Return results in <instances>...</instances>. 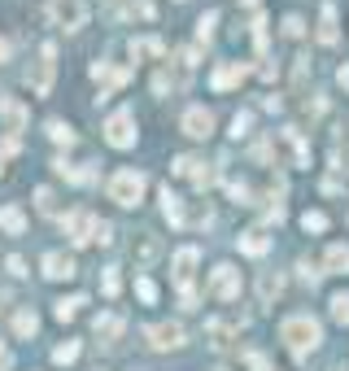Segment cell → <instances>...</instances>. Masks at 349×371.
<instances>
[{
  "mask_svg": "<svg viewBox=\"0 0 349 371\" xmlns=\"http://www.w3.org/2000/svg\"><path fill=\"white\" fill-rule=\"evenodd\" d=\"M280 341H284V350L292 358H310L319 350V341H323V328H319V319H310V314H288L280 324Z\"/></svg>",
  "mask_w": 349,
  "mask_h": 371,
  "instance_id": "cell-1",
  "label": "cell"
},
{
  "mask_svg": "<svg viewBox=\"0 0 349 371\" xmlns=\"http://www.w3.org/2000/svg\"><path fill=\"white\" fill-rule=\"evenodd\" d=\"M144 188H148V179L140 175V170H118V175H110V184H105L110 201L127 206V210H136V206L144 201Z\"/></svg>",
  "mask_w": 349,
  "mask_h": 371,
  "instance_id": "cell-2",
  "label": "cell"
},
{
  "mask_svg": "<svg viewBox=\"0 0 349 371\" xmlns=\"http://www.w3.org/2000/svg\"><path fill=\"white\" fill-rule=\"evenodd\" d=\"M196 266H201V249H196V245H184V249H174L170 271H174V284L184 288V306H188V310H196V293H192V276H196Z\"/></svg>",
  "mask_w": 349,
  "mask_h": 371,
  "instance_id": "cell-3",
  "label": "cell"
},
{
  "mask_svg": "<svg viewBox=\"0 0 349 371\" xmlns=\"http://www.w3.org/2000/svg\"><path fill=\"white\" fill-rule=\"evenodd\" d=\"M53 74H57V48L44 44L40 57H35V66H31V74H27L31 92H35V96H48V92H53Z\"/></svg>",
  "mask_w": 349,
  "mask_h": 371,
  "instance_id": "cell-4",
  "label": "cell"
},
{
  "mask_svg": "<svg viewBox=\"0 0 349 371\" xmlns=\"http://www.w3.org/2000/svg\"><path fill=\"white\" fill-rule=\"evenodd\" d=\"M271 144L288 158V166H306L310 162V144H306V136L297 131V127H280L276 136H271Z\"/></svg>",
  "mask_w": 349,
  "mask_h": 371,
  "instance_id": "cell-5",
  "label": "cell"
},
{
  "mask_svg": "<svg viewBox=\"0 0 349 371\" xmlns=\"http://www.w3.org/2000/svg\"><path fill=\"white\" fill-rule=\"evenodd\" d=\"M48 18L57 22V27H66V31H79L83 22H88V0H48V9H44Z\"/></svg>",
  "mask_w": 349,
  "mask_h": 371,
  "instance_id": "cell-6",
  "label": "cell"
},
{
  "mask_svg": "<svg viewBox=\"0 0 349 371\" xmlns=\"http://www.w3.org/2000/svg\"><path fill=\"white\" fill-rule=\"evenodd\" d=\"M210 297H218V302H236L240 297V271L232 262H218L210 271Z\"/></svg>",
  "mask_w": 349,
  "mask_h": 371,
  "instance_id": "cell-7",
  "label": "cell"
},
{
  "mask_svg": "<svg viewBox=\"0 0 349 371\" xmlns=\"http://www.w3.org/2000/svg\"><path fill=\"white\" fill-rule=\"evenodd\" d=\"M136 136H140V131H136V114H131V110H118V114L105 122V140H110L114 148H131Z\"/></svg>",
  "mask_w": 349,
  "mask_h": 371,
  "instance_id": "cell-8",
  "label": "cell"
},
{
  "mask_svg": "<svg viewBox=\"0 0 349 371\" xmlns=\"http://www.w3.org/2000/svg\"><path fill=\"white\" fill-rule=\"evenodd\" d=\"M144 341L153 345V350H179V345L188 341V332H184V324H148Z\"/></svg>",
  "mask_w": 349,
  "mask_h": 371,
  "instance_id": "cell-9",
  "label": "cell"
},
{
  "mask_svg": "<svg viewBox=\"0 0 349 371\" xmlns=\"http://www.w3.org/2000/svg\"><path fill=\"white\" fill-rule=\"evenodd\" d=\"M179 127H184V136H192V140H210V136H214V114H210L206 105H188L184 118H179Z\"/></svg>",
  "mask_w": 349,
  "mask_h": 371,
  "instance_id": "cell-10",
  "label": "cell"
},
{
  "mask_svg": "<svg viewBox=\"0 0 349 371\" xmlns=\"http://www.w3.org/2000/svg\"><path fill=\"white\" fill-rule=\"evenodd\" d=\"M61 232L70 236V245H88V240L96 236V214H88V210H70V214L61 218Z\"/></svg>",
  "mask_w": 349,
  "mask_h": 371,
  "instance_id": "cell-11",
  "label": "cell"
},
{
  "mask_svg": "<svg viewBox=\"0 0 349 371\" xmlns=\"http://www.w3.org/2000/svg\"><path fill=\"white\" fill-rule=\"evenodd\" d=\"M44 280H74L79 276V266H74V254L66 249H53V254H44Z\"/></svg>",
  "mask_w": 349,
  "mask_h": 371,
  "instance_id": "cell-12",
  "label": "cell"
},
{
  "mask_svg": "<svg viewBox=\"0 0 349 371\" xmlns=\"http://www.w3.org/2000/svg\"><path fill=\"white\" fill-rule=\"evenodd\" d=\"M244 74H249V66H240V61H218L210 83H214V92H232V88L244 83Z\"/></svg>",
  "mask_w": 349,
  "mask_h": 371,
  "instance_id": "cell-13",
  "label": "cell"
},
{
  "mask_svg": "<svg viewBox=\"0 0 349 371\" xmlns=\"http://www.w3.org/2000/svg\"><path fill=\"white\" fill-rule=\"evenodd\" d=\"M236 332H240L236 319H210V324H206V341L214 345V350H232V345H236Z\"/></svg>",
  "mask_w": 349,
  "mask_h": 371,
  "instance_id": "cell-14",
  "label": "cell"
},
{
  "mask_svg": "<svg viewBox=\"0 0 349 371\" xmlns=\"http://www.w3.org/2000/svg\"><path fill=\"white\" fill-rule=\"evenodd\" d=\"M0 114H5V131H9V140H18V131L27 127V105L13 101V96H0Z\"/></svg>",
  "mask_w": 349,
  "mask_h": 371,
  "instance_id": "cell-15",
  "label": "cell"
},
{
  "mask_svg": "<svg viewBox=\"0 0 349 371\" xmlns=\"http://www.w3.org/2000/svg\"><path fill=\"white\" fill-rule=\"evenodd\" d=\"M122 328H127V319H122V310H105V314H96L92 319V332L101 336V341H118Z\"/></svg>",
  "mask_w": 349,
  "mask_h": 371,
  "instance_id": "cell-16",
  "label": "cell"
},
{
  "mask_svg": "<svg viewBox=\"0 0 349 371\" xmlns=\"http://www.w3.org/2000/svg\"><path fill=\"white\" fill-rule=\"evenodd\" d=\"M162 214L170 218V228H188V210H184V196L170 192V184L162 188Z\"/></svg>",
  "mask_w": 349,
  "mask_h": 371,
  "instance_id": "cell-17",
  "label": "cell"
},
{
  "mask_svg": "<svg viewBox=\"0 0 349 371\" xmlns=\"http://www.w3.org/2000/svg\"><path fill=\"white\" fill-rule=\"evenodd\" d=\"M280 293H284V276H280V271H262V276H258V302L276 306Z\"/></svg>",
  "mask_w": 349,
  "mask_h": 371,
  "instance_id": "cell-18",
  "label": "cell"
},
{
  "mask_svg": "<svg viewBox=\"0 0 349 371\" xmlns=\"http://www.w3.org/2000/svg\"><path fill=\"white\" fill-rule=\"evenodd\" d=\"M162 258V240L153 232H140L136 236V266H153Z\"/></svg>",
  "mask_w": 349,
  "mask_h": 371,
  "instance_id": "cell-19",
  "label": "cell"
},
{
  "mask_svg": "<svg viewBox=\"0 0 349 371\" xmlns=\"http://www.w3.org/2000/svg\"><path fill=\"white\" fill-rule=\"evenodd\" d=\"M236 245H240V254H249V258H262V254L271 249V236H266L262 228H254V232H244Z\"/></svg>",
  "mask_w": 349,
  "mask_h": 371,
  "instance_id": "cell-20",
  "label": "cell"
},
{
  "mask_svg": "<svg viewBox=\"0 0 349 371\" xmlns=\"http://www.w3.org/2000/svg\"><path fill=\"white\" fill-rule=\"evenodd\" d=\"M323 266H328L332 276H349V245H328V254H323Z\"/></svg>",
  "mask_w": 349,
  "mask_h": 371,
  "instance_id": "cell-21",
  "label": "cell"
},
{
  "mask_svg": "<svg viewBox=\"0 0 349 371\" xmlns=\"http://www.w3.org/2000/svg\"><path fill=\"white\" fill-rule=\"evenodd\" d=\"M0 228H5L9 236L27 232V214H22V206H0Z\"/></svg>",
  "mask_w": 349,
  "mask_h": 371,
  "instance_id": "cell-22",
  "label": "cell"
},
{
  "mask_svg": "<svg viewBox=\"0 0 349 371\" xmlns=\"http://www.w3.org/2000/svg\"><path fill=\"white\" fill-rule=\"evenodd\" d=\"M35 332H40V314H35L31 306H22V310L13 314V336L27 341V336H35Z\"/></svg>",
  "mask_w": 349,
  "mask_h": 371,
  "instance_id": "cell-23",
  "label": "cell"
},
{
  "mask_svg": "<svg viewBox=\"0 0 349 371\" xmlns=\"http://www.w3.org/2000/svg\"><path fill=\"white\" fill-rule=\"evenodd\" d=\"M341 31H336V5H323L319 13V44H336Z\"/></svg>",
  "mask_w": 349,
  "mask_h": 371,
  "instance_id": "cell-24",
  "label": "cell"
},
{
  "mask_svg": "<svg viewBox=\"0 0 349 371\" xmlns=\"http://www.w3.org/2000/svg\"><path fill=\"white\" fill-rule=\"evenodd\" d=\"M92 79L105 83V88H118V83H127V70H118V66H110V61H96V66H92Z\"/></svg>",
  "mask_w": 349,
  "mask_h": 371,
  "instance_id": "cell-25",
  "label": "cell"
},
{
  "mask_svg": "<svg viewBox=\"0 0 349 371\" xmlns=\"http://www.w3.org/2000/svg\"><path fill=\"white\" fill-rule=\"evenodd\" d=\"M131 57H166V44L158 35H144V40H131Z\"/></svg>",
  "mask_w": 349,
  "mask_h": 371,
  "instance_id": "cell-26",
  "label": "cell"
},
{
  "mask_svg": "<svg viewBox=\"0 0 349 371\" xmlns=\"http://www.w3.org/2000/svg\"><path fill=\"white\" fill-rule=\"evenodd\" d=\"M53 170H57V175H66L70 184H92V179H96L88 166H70L66 158H57V162H53Z\"/></svg>",
  "mask_w": 349,
  "mask_h": 371,
  "instance_id": "cell-27",
  "label": "cell"
},
{
  "mask_svg": "<svg viewBox=\"0 0 349 371\" xmlns=\"http://www.w3.org/2000/svg\"><path fill=\"white\" fill-rule=\"evenodd\" d=\"M79 306H88V297H79V293H74V297H61V302L53 306V314L66 324V319H74V314H79Z\"/></svg>",
  "mask_w": 349,
  "mask_h": 371,
  "instance_id": "cell-28",
  "label": "cell"
},
{
  "mask_svg": "<svg viewBox=\"0 0 349 371\" xmlns=\"http://www.w3.org/2000/svg\"><path fill=\"white\" fill-rule=\"evenodd\" d=\"M35 210L40 214H57V192L53 188H35Z\"/></svg>",
  "mask_w": 349,
  "mask_h": 371,
  "instance_id": "cell-29",
  "label": "cell"
},
{
  "mask_svg": "<svg viewBox=\"0 0 349 371\" xmlns=\"http://www.w3.org/2000/svg\"><path fill=\"white\" fill-rule=\"evenodd\" d=\"M74 358H79V341H66V345H57V350H53V363H57V367H70Z\"/></svg>",
  "mask_w": 349,
  "mask_h": 371,
  "instance_id": "cell-30",
  "label": "cell"
},
{
  "mask_svg": "<svg viewBox=\"0 0 349 371\" xmlns=\"http://www.w3.org/2000/svg\"><path fill=\"white\" fill-rule=\"evenodd\" d=\"M48 136H53V144H74V127H66L61 118L48 122Z\"/></svg>",
  "mask_w": 349,
  "mask_h": 371,
  "instance_id": "cell-31",
  "label": "cell"
},
{
  "mask_svg": "<svg viewBox=\"0 0 349 371\" xmlns=\"http://www.w3.org/2000/svg\"><path fill=\"white\" fill-rule=\"evenodd\" d=\"M196 166H201V158H192V153H184V158H174V175H184V179H192L196 175Z\"/></svg>",
  "mask_w": 349,
  "mask_h": 371,
  "instance_id": "cell-32",
  "label": "cell"
},
{
  "mask_svg": "<svg viewBox=\"0 0 349 371\" xmlns=\"http://www.w3.org/2000/svg\"><path fill=\"white\" fill-rule=\"evenodd\" d=\"M302 228L306 232H328V214H323V210H306L302 214Z\"/></svg>",
  "mask_w": 349,
  "mask_h": 371,
  "instance_id": "cell-33",
  "label": "cell"
},
{
  "mask_svg": "<svg viewBox=\"0 0 349 371\" xmlns=\"http://www.w3.org/2000/svg\"><path fill=\"white\" fill-rule=\"evenodd\" d=\"M136 293H140V302H144V306H153V302H158V284L148 280V276L136 280Z\"/></svg>",
  "mask_w": 349,
  "mask_h": 371,
  "instance_id": "cell-34",
  "label": "cell"
},
{
  "mask_svg": "<svg viewBox=\"0 0 349 371\" xmlns=\"http://www.w3.org/2000/svg\"><path fill=\"white\" fill-rule=\"evenodd\" d=\"M332 170H349V140L332 144Z\"/></svg>",
  "mask_w": 349,
  "mask_h": 371,
  "instance_id": "cell-35",
  "label": "cell"
},
{
  "mask_svg": "<svg viewBox=\"0 0 349 371\" xmlns=\"http://www.w3.org/2000/svg\"><path fill=\"white\" fill-rule=\"evenodd\" d=\"M332 319H336V324H349V293L332 297Z\"/></svg>",
  "mask_w": 349,
  "mask_h": 371,
  "instance_id": "cell-36",
  "label": "cell"
},
{
  "mask_svg": "<svg viewBox=\"0 0 349 371\" xmlns=\"http://www.w3.org/2000/svg\"><path fill=\"white\" fill-rule=\"evenodd\" d=\"M214 27H218V13L210 9V13H201V22H196V35H201V40H210V35H214Z\"/></svg>",
  "mask_w": 349,
  "mask_h": 371,
  "instance_id": "cell-37",
  "label": "cell"
},
{
  "mask_svg": "<svg viewBox=\"0 0 349 371\" xmlns=\"http://www.w3.org/2000/svg\"><path fill=\"white\" fill-rule=\"evenodd\" d=\"M249 127H254V114H249V110L232 118V136H236V140H240V136H249Z\"/></svg>",
  "mask_w": 349,
  "mask_h": 371,
  "instance_id": "cell-38",
  "label": "cell"
},
{
  "mask_svg": "<svg viewBox=\"0 0 349 371\" xmlns=\"http://www.w3.org/2000/svg\"><path fill=\"white\" fill-rule=\"evenodd\" d=\"M306 70H310V57H297V66H292V88L297 92L306 88Z\"/></svg>",
  "mask_w": 349,
  "mask_h": 371,
  "instance_id": "cell-39",
  "label": "cell"
},
{
  "mask_svg": "<svg viewBox=\"0 0 349 371\" xmlns=\"http://www.w3.org/2000/svg\"><path fill=\"white\" fill-rule=\"evenodd\" d=\"M170 88H179V83L170 79V70H158V74H153V92H158V96H166Z\"/></svg>",
  "mask_w": 349,
  "mask_h": 371,
  "instance_id": "cell-40",
  "label": "cell"
},
{
  "mask_svg": "<svg viewBox=\"0 0 349 371\" xmlns=\"http://www.w3.org/2000/svg\"><path fill=\"white\" fill-rule=\"evenodd\" d=\"M227 192H232V201H236V206H249V196H254V192H249V184H240V179H232Z\"/></svg>",
  "mask_w": 349,
  "mask_h": 371,
  "instance_id": "cell-41",
  "label": "cell"
},
{
  "mask_svg": "<svg viewBox=\"0 0 349 371\" xmlns=\"http://www.w3.org/2000/svg\"><path fill=\"white\" fill-rule=\"evenodd\" d=\"M284 35H292V40H302V35H306V22L297 18V13H288V18H284Z\"/></svg>",
  "mask_w": 349,
  "mask_h": 371,
  "instance_id": "cell-42",
  "label": "cell"
},
{
  "mask_svg": "<svg viewBox=\"0 0 349 371\" xmlns=\"http://www.w3.org/2000/svg\"><path fill=\"white\" fill-rule=\"evenodd\" d=\"M101 288H105V297H118V288H122V280H118V271L110 266L105 276H101Z\"/></svg>",
  "mask_w": 349,
  "mask_h": 371,
  "instance_id": "cell-43",
  "label": "cell"
},
{
  "mask_svg": "<svg viewBox=\"0 0 349 371\" xmlns=\"http://www.w3.org/2000/svg\"><path fill=\"white\" fill-rule=\"evenodd\" d=\"M297 271H302V280H306L310 288H314V284H319V276H323V271H314V266H310V258H302V262H297Z\"/></svg>",
  "mask_w": 349,
  "mask_h": 371,
  "instance_id": "cell-44",
  "label": "cell"
},
{
  "mask_svg": "<svg viewBox=\"0 0 349 371\" xmlns=\"http://www.w3.org/2000/svg\"><path fill=\"white\" fill-rule=\"evenodd\" d=\"M271 153H276V144H271V140L254 144V162H271Z\"/></svg>",
  "mask_w": 349,
  "mask_h": 371,
  "instance_id": "cell-45",
  "label": "cell"
},
{
  "mask_svg": "<svg viewBox=\"0 0 349 371\" xmlns=\"http://www.w3.org/2000/svg\"><path fill=\"white\" fill-rule=\"evenodd\" d=\"M92 240H101V245H110L114 240V228H110V223H101V218H96V236Z\"/></svg>",
  "mask_w": 349,
  "mask_h": 371,
  "instance_id": "cell-46",
  "label": "cell"
},
{
  "mask_svg": "<svg viewBox=\"0 0 349 371\" xmlns=\"http://www.w3.org/2000/svg\"><path fill=\"white\" fill-rule=\"evenodd\" d=\"M5 266H9V276H27V262H22V258H9Z\"/></svg>",
  "mask_w": 349,
  "mask_h": 371,
  "instance_id": "cell-47",
  "label": "cell"
},
{
  "mask_svg": "<svg viewBox=\"0 0 349 371\" xmlns=\"http://www.w3.org/2000/svg\"><path fill=\"white\" fill-rule=\"evenodd\" d=\"M306 110H310V118H319V114H323V110H328V101H323V96H314V101H310V105H306Z\"/></svg>",
  "mask_w": 349,
  "mask_h": 371,
  "instance_id": "cell-48",
  "label": "cell"
},
{
  "mask_svg": "<svg viewBox=\"0 0 349 371\" xmlns=\"http://www.w3.org/2000/svg\"><path fill=\"white\" fill-rule=\"evenodd\" d=\"M249 371H266V358L262 354H249Z\"/></svg>",
  "mask_w": 349,
  "mask_h": 371,
  "instance_id": "cell-49",
  "label": "cell"
},
{
  "mask_svg": "<svg viewBox=\"0 0 349 371\" xmlns=\"http://www.w3.org/2000/svg\"><path fill=\"white\" fill-rule=\"evenodd\" d=\"M336 83H341V88H345V92H349V61H345V66H341V70H336Z\"/></svg>",
  "mask_w": 349,
  "mask_h": 371,
  "instance_id": "cell-50",
  "label": "cell"
},
{
  "mask_svg": "<svg viewBox=\"0 0 349 371\" xmlns=\"http://www.w3.org/2000/svg\"><path fill=\"white\" fill-rule=\"evenodd\" d=\"M9 363H13V354L5 350V345H0V371H9Z\"/></svg>",
  "mask_w": 349,
  "mask_h": 371,
  "instance_id": "cell-51",
  "label": "cell"
},
{
  "mask_svg": "<svg viewBox=\"0 0 349 371\" xmlns=\"http://www.w3.org/2000/svg\"><path fill=\"white\" fill-rule=\"evenodd\" d=\"M0 61H9V40H0Z\"/></svg>",
  "mask_w": 349,
  "mask_h": 371,
  "instance_id": "cell-52",
  "label": "cell"
},
{
  "mask_svg": "<svg viewBox=\"0 0 349 371\" xmlns=\"http://www.w3.org/2000/svg\"><path fill=\"white\" fill-rule=\"evenodd\" d=\"M0 175H5V153H0Z\"/></svg>",
  "mask_w": 349,
  "mask_h": 371,
  "instance_id": "cell-53",
  "label": "cell"
},
{
  "mask_svg": "<svg viewBox=\"0 0 349 371\" xmlns=\"http://www.w3.org/2000/svg\"><path fill=\"white\" fill-rule=\"evenodd\" d=\"M332 371H349V367H332Z\"/></svg>",
  "mask_w": 349,
  "mask_h": 371,
  "instance_id": "cell-54",
  "label": "cell"
},
{
  "mask_svg": "<svg viewBox=\"0 0 349 371\" xmlns=\"http://www.w3.org/2000/svg\"><path fill=\"white\" fill-rule=\"evenodd\" d=\"M218 371H232V367H218Z\"/></svg>",
  "mask_w": 349,
  "mask_h": 371,
  "instance_id": "cell-55",
  "label": "cell"
},
{
  "mask_svg": "<svg viewBox=\"0 0 349 371\" xmlns=\"http://www.w3.org/2000/svg\"><path fill=\"white\" fill-rule=\"evenodd\" d=\"M96 371H101V367H96Z\"/></svg>",
  "mask_w": 349,
  "mask_h": 371,
  "instance_id": "cell-56",
  "label": "cell"
}]
</instances>
